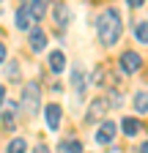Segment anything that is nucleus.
<instances>
[{
	"instance_id": "1a4fd4ad",
	"label": "nucleus",
	"mask_w": 148,
	"mask_h": 153,
	"mask_svg": "<svg viewBox=\"0 0 148 153\" xmlns=\"http://www.w3.org/2000/svg\"><path fill=\"white\" fill-rule=\"evenodd\" d=\"M63 66H66V57H63V52H49V71H55V74H61L63 71Z\"/></svg>"
},
{
	"instance_id": "6e6552de",
	"label": "nucleus",
	"mask_w": 148,
	"mask_h": 153,
	"mask_svg": "<svg viewBox=\"0 0 148 153\" xmlns=\"http://www.w3.org/2000/svg\"><path fill=\"white\" fill-rule=\"evenodd\" d=\"M44 47H47V36H44V30L30 27V49H33V52H41Z\"/></svg>"
},
{
	"instance_id": "aec40b11",
	"label": "nucleus",
	"mask_w": 148,
	"mask_h": 153,
	"mask_svg": "<svg viewBox=\"0 0 148 153\" xmlns=\"http://www.w3.org/2000/svg\"><path fill=\"white\" fill-rule=\"evenodd\" d=\"M33 153H49V150H47V145H36V150H33Z\"/></svg>"
},
{
	"instance_id": "412c9836",
	"label": "nucleus",
	"mask_w": 148,
	"mask_h": 153,
	"mask_svg": "<svg viewBox=\"0 0 148 153\" xmlns=\"http://www.w3.org/2000/svg\"><path fill=\"white\" fill-rule=\"evenodd\" d=\"M3 101H6V88L0 85V107H3Z\"/></svg>"
},
{
	"instance_id": "2eb2a0df",
	"label": "nucleus",
	"mask_w": 148,
	"mask_h": 153,
	"mask_svg": "<svg viewBox=\"0 0 148 153\" xmlns=\"http://www.w3.org/2000/svg\"><path fill=\"white\" fill-rule=\"evenodd\" d=\"M25 150H28V142H25L22 137H16V140L8 142V150H6V153H25Z\"/></svg>"
},
{
	"instance_id": "dca6fc26",
	"label": "nucleus",
	"mask_w": 148,
	"mask_h": 153,
	"mask_svg": "<svg viewBox=\"0 0 148 153\" xmlns=\"http://www.w3.org/2000/svg\"><path fill=\"white\" fill-rule=\"evenodd\" d=\"M61 150H63V153H82V142H80V140H66V142L61 145Z\"/></svg>"
},
{
	"instance_id": "9d476101",
	"label": "nucleus",
	"mask_w": 148,
	"mask_h": 153,
	"mask_svg": "<svg viewBox=\"0 0 148 153\" xmlns=\"http://www.w3.org/2000/svg\"><path fill=\"white\" fill-rule=\"evenodd\" d=\"M107 101L104 99H96V101H90V109H88V120H93V118H99V115H104L107 112Z\"/></svg>"
},
{
	"instance_id": "5701e85b",
	"label": "nucleus",
	"mask_w": 148,
	"mask_h": 153,
	"mask_svg": "<svg viewBox=\"0 0 148 153\" xmlns=\"http://www.w3.org/2000/svg\"><path fill=\"white\" fill-rule=\"evenodd\" d=\"M22 3H25V6H28V3H30V0H22Z\"/></svg>"
},
{
	"instance_id": "ddd939ff",
	"label": "nucleus",
	"mask_w": 148,
	"mask_h": 153,
	"mask_svg": "<svg viewBox=\"0 0 148 153\" xmlns=\"http://www.w3.org/2000/svg\"><path fill=\"white\" fill-rule=\"evenodd\" d=\"M71 85H74V90H77V96L85 93V76H82L80 68H74V74H71Z\"/></svg>"
},
{
	"instance_id": "0eeeda50",
	"label": "nucleus",
	"mask_w": 148,
	"mask_h": 153,
	"mask_svg": "<svg viewBox=\"0 0 148 153\" xmlns=\"http://www.w3.org/2000/svg\"><path fill=\"white\" fill-rule=\"evenodd\" d=\"M44 120H47L49 131H58V126H61V107L58 104H49L44 109Z\"/></svg>"
},
{
	"instance_id": "f3484780",
	"label": "nucleus",
	"mask_w": 148,
	"mask_h": 153,
	"mask_svg": "<svg viewBox=\"0 0 148 153\" xmlns=\"http://www.w3.org/2000/svg\"><path fill=\"white\" fill-rule=\"evenodd\" d=\"M6 74H8V79H19V68H16V63H11Z\"/></svg>"
},
{
	"instance_id": "20e7f679",
	"label": "nucleus",
	"mask_w": 148,
	"mask_h": 153,
	"mask_svg": "<svg viewBox=\"0 0 148 153\" xmlns=\"http://www.w3.org/2000/svg\"><path fill=\"white\" fill-rule=\"evenodd\" d=\"M115 123L113 120H104L99 128H96V142H102V145H107V142H113V137H115Z\"/></svg>"
},
{
	"instance_id": "4468645a",
	"label": "nucleus",
	"mask_w": 148,
	"mask_h": 153,
	"mask_svg": "<svg viewBox=\"0 0 148 153\" xmlns=\"http://www.w3.org/2000/svg\"><path fill=\"white\" fill-rule=\"evenodd\" d=\"M135 109L137 112H148V90H140L135 96Z\"/></svg>"
},
{
	"instance_id": "4be33fe9",
	"label": "nucleus",
	"mask_w": 148,
	"mask_h": 153,
	"mask_svg": "<svg viewBox=\"0 0 148 153\" xmlns=\"http://www.w3.org/2000/svg\"><path fill=\"white\" fill-rule=\"evenodd\" d=\"M140 153H148V142H143V145H140Z\"/></svg>"
},
{
	"instance_id": "9b49d317",
	"label": "nucleus",
	"mask_w": 148,
	"mask_h": 153,
	"mask_svg": "<svg viewBox=\"0 0 148 153\" xmlns=\"http://www.w3.org/2000/svg\"><path fill=\"white\" fill-rule=\"evenodd\" d=\"M121 128H123V134H126V137H135V134L140 131V120H137V118H123Z\"/></svg>"
},
{
	"instance_id": "a211bd4d",
	"label": "nucleus",
	"mask_w": 148,
	"mask_h": 153,
	"mask_svg": "<svg viewBox=\"0 0 148 153\" xmlns=\"http://www.w3.org/2000/svg\"><path fill=\"white\" fill-rule=\"evenodd\" d=\"M126 3H129V6H132V8H140V6L145 3V0H126Z\"/></svg>"
},
{
	"instance_id": "6ab92c4d",
	"label": "nucleus",
	"mask_w": 148,
	"mask_h": 153,
	"mask_svg": "<svg viewBox=\"0 0 148 153\" xmlns=\"http://www.w3.org/2000/svg\"><path fill=\"white\" fill-rule=\"evenodd\" d=\"M3 60H6V44L0 41V63H3Z\"/></svg>"
},
{
	"instance_id": "f8f14e48",
	"label": "nucleus",
	"mask_w": 148,
	"mask_h": 153,
	"mask_svg": "<svg viewBox=\"0 0 148 153\" xmlns=\"http://www.w3.org/2000/svg\"><path fill=\"white\" fill-rule=\"evenodd\" d=\"M135 38L140 44H148V19H143V22L135 25Z\"/></svg>"
},
{
	"instance_id": "f03ea898",
	"label": "nucleus",
	"mask_w": 148,
	"mask_h": 153,
	"mask_svg": "<svg viewBox=\"0 0 148 153\" xmlns=\"http://www.w3.org/2000/svg\"><path fill=\"white\" fill-rule=\"evenodd\" d=\"M22 109L28 112V115H36L41 109V90H39V85H25V90H22Z\"/></svg>"
},
{
	"instance_id": "39448f33",
	"label": "nucleus",
	"mask_w": 148,
	"mask_h": 153,
	"mask_svg": "<svg viewBox=\"0 0 148 153\" xmlns=\"http://www.w3.org/2000/svg\"><path fill=\"white\" fill-rule=\"evenodd\" d=\"M52 19H55V25H58L61 30L69 25V19H71V11H69V6L66 3H55V8H52Z\"/></svg>"
},
{
	"instance_id": "423d86ee",
	"label": "nucleus",
	"mask_w": 148,
	"mask_h": 153,
	"mask_svg": "<svg viewBox=\"0 0 148 153\" xmlns=\"http://www.w3.org/2000/svg\"><path fill=\"white\" fill-rule=\"evenodd\" d=\"M14 19H16V27H19V30H30L33 22H36V16H33V11L28 6H19V11H16Z\"/></svg>"
},
{
	"instance_id": "7ed1b4c3",
	"label": "nucleus",
	"mask_w": 148,
	"mask_h": 153,
	"mask_svg": "<svg viewBox=\"0 0 148 153\" xmlns=\"http://www.w3.org/2000/svg\"><path fill=\"white\" fill-rule=\"evenodd\" d=\"M118 66H121L123 74H135V71H140V66H143V57H140L137 52H132V49H126V52L121 55Z\"/></svg>"
},
{
	"instance_id": "f257e3e1",
	"label": "nucleus",
	"mask_w": 148,
	"mask_h": 153,
	"mask_svg": "<svg viewBox=\"0 0 148 153\" xmlns=\"http://www.w3.org/2000/svg\"><path fill=\"white\" fill-rule=\"evenodd\" d=\"M96 30H99V41H102L104 47H113L118 38H121V30H123V22H121L118 8H104V11L99 14Z\"/></svg>"
}]
</instances>
